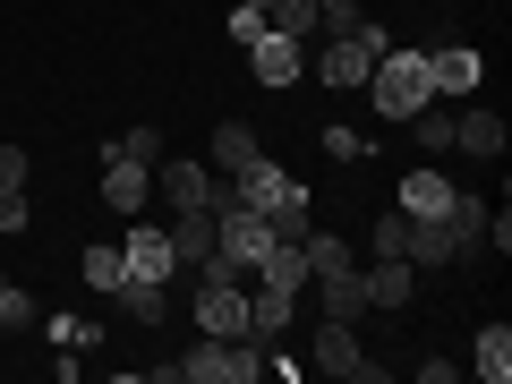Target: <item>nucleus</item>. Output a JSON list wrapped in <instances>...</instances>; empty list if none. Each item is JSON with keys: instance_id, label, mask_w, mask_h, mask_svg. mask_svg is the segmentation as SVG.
Wrapping results in <instances>:
<instances>
[{"instance_id": "obj_1", "label": "nucleus", "mask_w": 512, "mask_h": 384, "mask_svg": "<svg viewBox=\"0 0 512 384\" xmlns=\"http://www.w3.org/2000/svg\"><path fill=\"white\" fill-rule=\"evenodd\" d=\"M367 103H376L384 120H410L419 103H436V86H427V52H384L376 69H367Z\"/></svg>"}, {"instance_id": "obj_2", "label": "nucleus", "mask_w": 512, "mask_h": 384, "mask_svg": "<svg viewBox=\"0 0 512 384\" xmlns=\"http://www.w3.org/2000/svg\"><path fill=\"white\" fill-rule=\"evenodd\" d=\"M180 376L188 384H248V376H265V350H256L248 333H205L180 359Z\"/></svg>"}, {"instance_id": "obj_3", "label": "nucleus", "mask_w": 512, "mask_h": 384, "mask_svg": "<svg viewBox=\"0 0 512 384\" xmlns=\"http://www.w3.org/2000/svg\"><path fill=\"white\" fill-rule=\"evenodd\" d=\"M274 248V222L256 205H214V256H231L239 274H256V256Z\"/></svg>"}, {"instance_id": "obj_4", "label": "nucleus", "mask_w": 512, "mask_h": 384, "mask_svg": "<svg viewBox=\"0 0 512 384\" xmlns=\"http://www.w3.org/2000/svg\"><path fill=\"white\" fill-rule=\"evenodd\" d=\"M316 367H325V376H350V384H376V376H384V359H367V350H359V333H350V325H333V316L316 325Z\"/></svg>"}, {"instance_id": "obj_5", "label": "nucleus", "mask_w": 512, "mask_h": 384, "mask_svg": "<svg viewBox=\"0 0 512 384\" xmlns=\"http://www.w3.org/2000/svg\"><path fill=\"white\" fill-rule=\"evenodd\" d=\"M248 69H256V86H299V77H308V43L265 26V35L248 43Z\"/></svg>"}, {"instance_id": "obj_6", "label": "nucleus", "mask_w": 512, "mask_h": 384, "mask_svg": "<svg viewBox=\"0 0 512 384\" xmlns=\"http://www.w3.org/2000/svg\"><path fill=\"white\" fill-rule=\"evenodd\" d=\"M478 52L470 43H444V52H427V86H436V103H461V94H478Z\"/></svg>"}, {"instance_id": "obj_7", "label": "nucleus", "mask_w": 512, "mask_h": 384, "mask_svg": "<svg viewBox=\"0 0 512 384\" xmlns=\"http://www.w3.org/2000/svg\"><path fill=\"white\" fill-rule=\"evenodd\" d=\"M120 256H128V274H146V282H171V274H180V256H171V231H154V222H128Z\"/></svg>"}, {"instance_id": "obj_8", "label": "nucleus", "mask_w": 512, "mask_h": 384, "mask_svg": "<svg viewBox=\"0 0 512 384\" xmlns=\"http://www.w3.org/2000/svg\"><path fill=\"white\" fill-rule=\"evenodd\" d=\"M146 180H154V163H128V154L103 146V205L111 214H146Z\"/></svg>"}, {"instance_id": "obj_9", "label": "nucleus", "mask_w": 512, "mask_h": 384, "mask_svg": "<svg viewBox=\"0 0 512 384\" xmlns=\"http://www.w3.org/2000/svg\"><path fill=\"white\" fill-rule=\"evenodd\" d=\"M359 291H367V308H410V291H419V265L410 256H376L359 274Z\"/></svg>"}, {"instance_id": "obj_10", "label": "nucleus", "mask_w": 512, "mask_h": 384, "mask_svg": "<svg viewBox=\"0 0 512 384\" xmlns=\"http://www.w3.org/2000/svg\"><path fill=\"white\" fill-rule=\"evenodd\" d=\"M308 291H316V308H325L333 325H359V308H367V291H359V265H333V274H308Z\"/></svg>"}, {"instance_id": "obj_11", "label": "nucleus", "mask_w": 512, "mask_h": 384, "mask_svg": "<svg viewBox=\"0 0 512 384\" xmlns=\"http://www.w3.org/2000/svg\"><path fill=\"white\" fill-rule=\"evenodd\" d=\"M291 308H299V291L256 282V291H248V342H282V333H291Z\"/></svg>"}, {"instance_id": "obj_12", "label": "nucleus", "mask_w": 512, "mask_h": 384, "mask_svg": "<svg viewBox=\"0 0 512 384\" xmlns=\"http://www.w3.org/2000/svg\"><path fill=\"white\" fill-rule=\"evenodd\" d=\"M163 197L171 214H205L214 205V163H163Z\"/></svg>"}, {"instance_id": "obj_13", "label": "nucleus", "mask_w": 512, "mask_h": 384, "mask_svg": "<svg viewBox=\"0 0 512 384\" xmlns=\"http://www.w3.org/2000/svg\"><path fill=\"white\" fill-rule=\"evenodd\" d=\"M256 282H274V291H308V248H299V239H274V248L256 256Z\"/></svg>"}, {"instance_id": "obj_14", "label": "nucleus", "mask_w": 512, "mask_h": 384, "mask_svg": "<svg viewBox=\"0 0 512 384\" xmlns=\"http://www.w3.org/2000/svg\"><path fill=\"white\" fill-rule=\"evenodd\" d=\"M470 376H487V384L512 376V325H478V342H470Z\"/></svg>"}, {"instance_id": "obj_15", "label": "nucleus", "mask_w": 512, "mask_h": 384, "mask_svg": "<svg viewBox=\"0 0 512 384\" xmlns=\"http://www.w3.org/2000/svg\"><path fill=\"white\" fill-rule=\"evenodd\" d=\"M453 146L495 163V154H504V120H495V111H453Z\"/></svg>"}, {"instance_id": "obj_16", "label": "nucleus", "mask_w": 512, "mask_h": 384, "mask_svg": "<svg viewBox=\"0 0 512 384\" xmlns=\"http://www.w3.org/2000/svg\"><path fill=\"white\" fill-rule=\"evenodd\" d=\"M171 256H180V265H205V256H214V205L171 222Z\"/></svg>"}, {"instance_id": "obj_17", "label": "nucleus", "mask_w": 512, "mask_h": 384, "mask_svg": "<svg viewBox=\"0 0 512 384\" xmlns=\"http://www.w3.org/2000/svg\"><path fill=\"white\" fill-rule=\"evenodd\" d=\"M444 205H453V180H444V171H410L402 180V214H444Z\"/></svg>"}, {"instance_id": "obj_18", "label": "nucleus", "mask_w": 512, "mask_h": 384, "mask_svg": "<svg viewBox=\"0 0 512 384\" xmlns=\"http://www.w3.org/2000/svg\"><path fill=\"white\" fill-rule=\"evenodd\" d=\"M163 308H171L163 282H146V274H128V282H120V316H128V325H163Z\"/></svg>"}, {"instance_id": "obj_19", "label": "nucleus", "mask_w": 512, "mask_h": 384, "mask_svg": "<svg viewBox=\"0 0 512 384\" xmlns=\"http://www.w3.org/2000/svg\"><path fill=\"white\" fill-rule=\"evenodd\" d=\"M239 163H256V128L222 120V128H214V171H239Z\"/></svg>"}, {"instance_id": "obj_20", "label": "nucleus", "mask_w": 512, "mask_h": 384, "mask_svg": "<svg viewBox=\"0 0 512 384\" xmlns=\"http://www.w3.org/2000/svg\"><path fill=\"white\" fill-rule=\"evenodd\" d=\"M316 18H325L316 0H274V9H265V26H274V35H299V43L316 35Z\"/></svg>"}, {"instance_id": "obj_21", "label": "nucleus", "mask_w": 512, "mask_h": 384, "mask_svg": "<svg viewBox=\"0 0 512 384\" xmlns=\"http://www.w3.org/2000/svg\"><path fill=\"white\" fill-rule=\"evenodd\" d=\"M410 128H419V154H453V111L419 103V111H410Z\"/></svg>"}, {"instance_id": "obj_22", "label": "nucleus", "mask_w": 512, "mask_h": 384, "mask_svg": "<svg viewBox=\"0 0 512 384\" xmlns=\"http://www.w3.org/2000/svg\"><path fill=\"white\" fill-rule=\"evenodd\" d=\"M402 239H410V214H402V205L367 222V248H376V256H402Z\"/></svg>"}, {"instance_id": "obj_23", "label": "nucleus", "mask_w": 512, "mask_h": 384, "mask_svg": "<svg viewBox=\"0 0 512 384\" xmlns=\"http://www.w3.org/2000/svg\"><path fill=\"white\" fill-rule=\"evenodd\" d=\"M86 282H94V291H120V282H128V256L120 248H86Z\"/></svg>"}, {"instance_id": "obj_24", "label": "nucleus", "mask_w": 512, "mask_h": 384, "mask_svg": "<svg viewBox=\"0 0 512 384\" xmlns=\"http://www.w3.org/2000/svg\"><path fill=\"white\" fill-rule=\"evenodd\" d=\"M111 154H128V163H163V128H128Z\"/></svg>"}, {"instance_id": "obj_25", "label": "nucleus", "mask_w": 512, "mask_h": 384, "mask_svg": "<svg viewBox=\"0 0 512 384\" xmlns=\"http://www.w3.org/2000/svg\"><path fill=\"white\" fill-rule=\"evenodd\" d=\"M325 154H333V163H367V137H359V128H325Z\"/></svg>"}, {"instance_id": "obj_26", "label": "nucleus", "mask_w": 512, "mask_h": 384, "mask_svg": "<svg viewBox=\"0 0 512 384\" xmlns=\"http://www.w3.org/2000/svg\"><path fill=\"white\" fill-rule=\"evenodd\" d=\"M18 325H35V299H26V291H0V333H18Z\"/></svg>"}, {"instance_id": "obj_27", "label": "nucleus", "mask_w": 512, "mask_h": 384, "mask_svg": "<svg viewBox=\"0 0 512 384\" xmlns=\"http://www.w3.org/2000/svg\"><path fill=\"white\" fill-rule=\"evenodd\" d=\"M0 197H26V154L0 146Z\"/></svg>"}, {"instance_id": "obj_28", "label": "nucleus", "mask_w": 512, "mask_h": 384, "mask_svg": "<svg viewBox=\"0 0 512 384\" xmlns=\"http://www.w3.org/2000/svg\"><path fill=\"white\" fill-rule=\"evenodd\" d=\"M222 26H231V43H239V52H248V43L265 35V18H256V9H231V18H222Z\"/></svg>"}, {"instance_id": "obj_29", "label": "nucleus", "mask_w": 512, "mask_h": 384, "mask_svg": "<svg viewBox=\"0 0 512 384\" xmlns=\"http://www.w3.org/2000/svg\"><path fill=\"white\" fill-rule=\"evenodd\" d=\"M0 231H9V239L26 231V197H0Z\"/></svg>"}, {"instance_id": "obj_30", "label": "nucleus", "mask_w": 512, "mask_h": 384, "mask_svg": "<svg viewBox=\"0 0 512 384\" xmlns=\"http://www.w3.org/2000/svg\"><path fill=\"white\" fill-rule=\"evenodd\" d=\"M239 9H256V18H265V9H274V0H239Z\"/></svg>"}, {"instance_id": "obj_31", "label": "nucleus", "mask_w": 512, "mask_h": 384, "mask_svg": "<svg viewBox=\"0 0 512 384\" xmlns=\"http://www.w3.org/2000/svg\"><path fill=\"white\" fill-rule=\"evenodd\" d=\"M0 291H9V274H0Z\"/></svg>"}, {"instance_id": "obj_32", "label": "nucleus", "mask_w": 512, "mask_h": 384, "mask_svg": "<svg viewBox=\"0 0 512 384\" xmlns=\"http://www.w3.org/2000/svg\"><path fill=\"white\" fill-rule=\"evenodd\" d=\"M316 9H333V0H316Z\"/></svg>"}]
</instances>
